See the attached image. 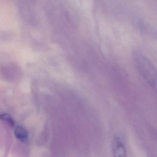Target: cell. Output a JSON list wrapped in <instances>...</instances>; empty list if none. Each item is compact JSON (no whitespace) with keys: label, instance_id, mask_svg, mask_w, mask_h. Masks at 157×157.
<instances>
[{"label":"cell","instance_id":"obj_1","mask_svg":"<svg viewBox=\"0 0 157 157\" xmlns=\"http://www.w3.org/2000/svg\"><path fill=\"white\" fill-rule=\"evenodd\" d=\"M132 59L135 66L140 75L151 87L156 89V69L153 63L138 51L133 52Z\"/></svg>","mask_w":157,"mask_h":157},{"label":"cell","instance_id":"obj_2","mask_svg":"<svg viewBox=\"0 0 157 157\" xmlns=\"http://www.w3.org/2000/svg\"><path fill=\"white\" fill-rule=\"evenodd\" d=\"M112 148L114 157H126L125 146L119 137H114L112 141Z\"/></svg>","mask_w":157,"mask_h":157},{"label":"cell","instance_id":"obj_3","mask_svg":"<svg viewBox=\"0 0 157 157\" xmlns=\"http://www.w3.org/2000/svg\"><path fill=\"white\" fill-rule=\"evenodd\" d=\"M14 135L17 139L24 143L28 142L29 135L26 129L22 125L16 126L14 130Z\"/></svg>","mask_w":157,"mask_h":157},{"label":"cell","instance_id":"obj_4","mask_svg":"<svg viewBox=\"0 0 157 157\" xmlns=\"http://www.w3.org/2000/svg\"><path fill=\"white\" fill-rule=\"evenodd\" d=\"M0 120L6 122L11 126H14V122L11 116L7 113H0Z\"/></svg>","mask_w":157,"mask_h":157}]
</instances>
